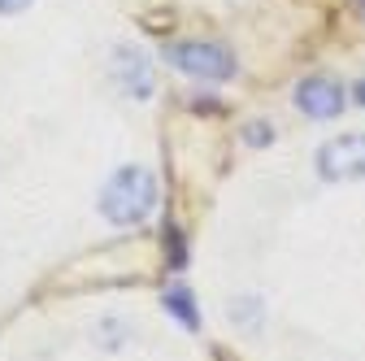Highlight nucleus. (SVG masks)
Listing matches in <instances>:
<instances>
[{
	"label": "nucleus",
	"mask_w": 365,
	"mask_h": 361,
	"mask_svg": "<svg viewBox=\"0 0 365 361\" xmlns=\"http://www.w3.org/2000/svg\"><path fill=\"white\" fill-rule=\"evenodd\" d=\"M356 101H361V105H365V83H361V87H356Z\"/></svg>",
	"instance_id": "1a4fd4ad"
},
{
	"label": "nucleus",
	"mask_w": 365,
	"mask_h": 361,
	"mask_svg": "<svg viewBox=\"0 0 365 361\" xmlns=\"http://www.w3.org/2000/svg\"><path fill=\"white\" fill-rule=\"evenodd\" d=\"M113 83L122 87V96H130V101H148L153 87H157L153 66H148V57L140 49H118L113 53Z\"/></svg>",
	"instance_id": "39448f33"
},
{
	"label": "nucleus",
	"mask_w": 365,
	"mask_h": 361,
	"mask_svg": "<svg viewBox=\"0 0 365 361\" xmlns=\"http://www.w3.org/2000/svg\"><path fill=\"white\" fill-rule=\"evenodd\" d=\"M31 0H0V14H22Z\"/></svg>",
	"instance_id": "6e6552de"
},
{
	"label": "nucleus",
	"mask_w": 365,
	"mask_h": 361,
	"mask_svg": "<svg viewBox=\"0 0 365 361\" xmlns=\"http://www.w3.org/2000/svg\"><path fill=\"white\" fill-rule=\"evenodd\" d=\"M165 313H174V318L187 327V331H196V327H200V313H196V305H192V292H187V288L165 292Z\"/></svg>",
	"instance_id": "423d86ee"
},
{
	"label": "nucleus",
	"mask_w": 365,
	"mask_h": 361,
	"mask_svg": "<svg viewBox=\"0 0 365 361\" xmlns=\"http://www.w3.org/2000/svg\"><path fill=\"white\" fill-rule=\"evenodd\" d=\"M296 105H300V113H309L317 122H331L344 113V87L327 74H313L296 87Z\"/></svg>",
	"instance_id": "20e7f679"
},
{
	"label": "nucleus",
	"mask_w": 365,
	"mask_h": 361,
	"mask_svg": "<svg viewBox=\"0 0 365 361\" xmlns=\"http://www.w3.org/2000/svg\"><path fill=\"white\" fill-rule=\"evenodd\" d=\"M265 140H269V126L252 122V126H248V144H265Z\"/></svg>",
	"instance_id": "0eeeda50"
},
{
	"label": "nucleus",
	"mask_w": 365,
	"mask_h": 361,
	"mask_svg": "<svg viewBox=\"0 0 365 361\" xmlns=\"http://www.w3.org/2000/svg\"><path fill=\"white\" fill-rule=\"evenodd\" d=\"M157 209V178L144 166H122L101 188V213L113 227H140Z\"/></svg>",
	"instance_id": "f257e3e1"
},
{
	"label": "nucleus",
	"mask_w": 365,
	"mask_h": 361,
	"mask_svg": "<svg viewBox=\"0 0 365 361\" xmlns=\"http://www.w3.org/2000/svg\"><path fill=\"white\" fill-rule=\"evenodd\" d=\"M317 174L327 183H352L365 178V135H339L317 148Z\"/></svg>",
	"instance_id": "7ed1b4c3"
},
{
	"label": "nucleus",
	"mask_w": 365,
	"mask_h": 361,
	"mask_svg": "<svg viewBox=\"0 0 365 361\" xmlns=\"http://www.w3.org/2000/svg\"><path fill=\"white\" fill-rule=\"evenodd\" d=\"M165 61L192 78H205V83H222L235 74V57L231 49L222 44H205V39H187V44H165Z\"/></svg>",
	"instance_id": "f03ea898"
}]
</instances>
